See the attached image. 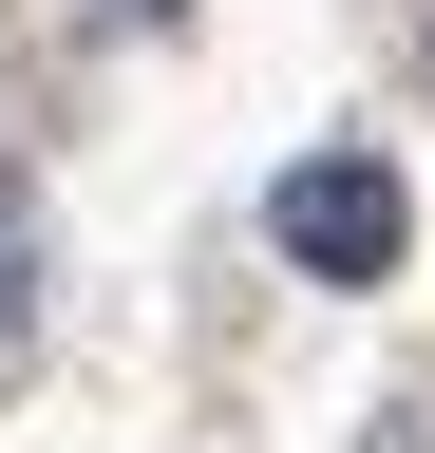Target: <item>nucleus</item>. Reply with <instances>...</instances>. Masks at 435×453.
Segmentation results:
<instances>
[{
	"label": "nucleus",
	"mask_w": 435,
	"mask_h": 453,
	"mask_svg": "<svg viewBox=\"0 0 435 453\" xmlns=\"http://www.w3.org/2000/svg\"><path fill=\"white\" fill-rule=\"evenodd\" d=\"M265 246H284L303 283H398V246H416V189L378 151H303L284 189H265Z\"/></svg>",
	"instance_id": "obj_1"
},
{
	"label": "nucleus",
	"mask_w": 435,
	"mask_h": 453,
	"mask_svg": "<svg viewBox=\"0 0 435 453\" xmlns=\"http://www.w3.org/2000/svg\"><path fill=\"white\" fill-rule=\"evenodd\" d=\"M19 321H38V226L0 208V340H19Z\"/></svg>",
	"instance_id": "obj_2"
},
{
	"label": "nucleus",
	"mask_w": 435,
	"mask_h": 453,
	"mask_svg": "<svg viewBox=\"0 0 435 453\" xmlns=\"http://www.w3.org/2000/svg\"><path fill=\"white\" fill-rule=\"evenodd\" d=\"M95 19H114V38H151V19H190V0H95Z\"/></svg>",
	"instance_id": "obj_3"
}]
</instances>
